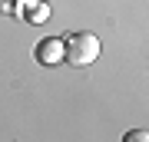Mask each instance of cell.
<instances>
[{"label":"cell","mask_w":149,"mask_h":142,"mask_svg":"<svg viewBox=\"0 0 149 142\" xmlns=\"http://www.w3.org/2000/svg\"><path fill=\"white\" fill-rule=\"evenodd\" d=\"M100 56V37L96 33H70L63 40V60L70 66H90Z\"/></svg>","instance_id":"cell-1"},{"label":"cell","mask_w":149,"mask_h":142,"mask_svg":"<svg viewBox=\"0 0 149 142\" xmlns=\"http://www.w3.org/2000/svg\"><path fill=\"white\" fill-rule=\"evenodd\" d=\"M33 56H37L40 63H47V66L63 63V40H60V37H47V40H40Z\"/></svg>","instance_id":"cell-2"},{"label":"cell","mask_w":149,"mask_h":142,"mask_svg":"<svg viewBox=\"0 0 149 142\" xmlns=\"http://www.w3.org/2000/svg\"><path fill=\"white\" fill-rule=\"evenodd\" d=\"M27 20H30V23H47V20H50V3H43V0L30 3V7H27Z\"/></svg>","instance_id":"cell-3"},{"label":"cell","mask_w":149,"mask_h":142,"mask_svg":"<svg viewBox=\"0 0 149 142\" xmlns=\"http://www.w3.org/2000/svg\"><path fill=\"white\" fill-rule=\"evenodd\" d=\"M123 142H149V132L146 129H129L126 136H123Z\"/></svg>","instance_id":"cell-4"},{"label":"cell","mask_w":149,"mask_h":142,"mask_svg":"<svg viewBox=\"0 0 149 142\" xmlns=\"http://www.w3.org/2000/svg\"><path fill=\"white\" fill-rule=\"evenodd\" d=\"M0 13H7V17L20 13V0H0Z\"/></svg>","instance_id":"cell-5"}]
</instances>
